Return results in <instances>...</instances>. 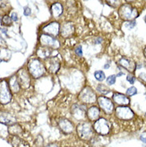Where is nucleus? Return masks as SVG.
Segmentation results:
<instances>
[{
  "label": "nucleus",
  "mask_w": 146,
  "mask_h": 147,
  "mask_svg": "<svg viewBox=\"0 0 146 147\" xmlns=\"http://www.w3.org/2000/svg\"><path fill=\"white\" fill-rule=\"evenodd\" d=\"M75 53L78 56H81L82 55V47H81V46H77V47L75 48Z\"/></svg>",
  "instance_id": "nucleus-31"
},
{
  "label": "nucleus",
  "mask_w": 146,
  "mask_h": 147,
  "mask_svg": "<svg viewBox=\"0 0 146 147\" xmlns=\"http://www.w3.org/2000/svg\"><path fill=\"white\" fill-rule=\"evenodd\" d=\"M137 94V90L135 86H131L126 90V94L128 96H133Z\"/></svg>",
  "instance_id": "nucleus-26"
},
{
  "label": "nucleus",
  "mask_w": 146,
  "mask_h": 147,
  "mask_svg": "<svg viewBox=\"0 0 146 147\" xmlns=\"http://www.w3.org/2000/svg\"><path fill=\"white\" fill-rule=\"evenodd\" d=\"M127 81H128L130 84H134V83H135L136 78L133 75H132V74H129L128 76H127Z\"/></svg>",
  "instance_id": "nucleus-30"
},
{
  "label": "nucleus",
  "mask_w": 146,
  "mask_h": 147,
  "mask_svg": "<svg viewBox=\"0 0 146 147\" xmlns=\"http://www.w3.org/2000/svg\"><path fill=\"white\" fill-rule=\"evenodd\" d=\"M94 77L98 81L102 82L104 81L105 78H106V74H105V73H104L103 71H102V70H97V71H95Z\"/></svg>",
  "instance_id": "nucleus-24"
},
{
  "label": "nucleus",
  "mask_w": 146,
  "mask_h": 147,
  "mask_svg": "<svg viewBox=\"0 0 146 147\" xmlns=\"http://www.w3.org/2000/svg\"><path fill=\"white\" fill-rule=\"evenodd\" d=\"M0 89H1V96H0V102L1 104H7L11 101L12 94L10 88L9 83L5 80H3L0 83Z\"/></svg>",
  "instance_id": "nucleus-5"
},
{
  "label": "nucleus",
  "mask_w": 146,
  "mask_h": 147,
  "mask_svg": "<svg viewBox=\"0 0 146 147\" xmlns=\"http://www.w3.org/2000/svg\"><path fill=\"white\" fill-rule=\"evenodd\" d=\"M61 35L64 38H69L74 33V26L70 22H64L60 29Z\"/></svg>",
  "instance_id": "nucleus-12"
},
{
  "label": "nucleus",
  "mask_w": 146,
  "mask_h": 147,
  "mask_svg": "<svg viewBox=\"0 0 146 147\" xmlns=\"http://www.w3.org/2000/svg\"><path fill=\"white\" fill-rule=\"evenodd\" d=\"M145 22H146V15H145Z\"/></svg>",
  "instance_id": "nucleus-41"
},
{
  "label": "nucleus",
  "mask_w": 146,
  "mask_h": 147,
  "mask_svg": "<svg viewBox=\"0 0 146 147\" xmlns=\"http://www.w3.org/2000/svg\"><path fill=\"white\" fill-rule=\"evenodd\" d=\"M28 72L34 78H38L43 76L45 74V67L43 64L41 63L38 59H31L28 63Z\"/></svg>",
  "instance_id": "nucleus-1"
},
{
  "label": "nucleus",
  "mask_w": 146,
  "mask_h": 147,
  "mask_svg": "<svg viewBox=\"0 0 146 147\" xmlns=\"http://www.w3.org/2000/svg\"><path fill=\"white\" fill-rule=\"evenodd\" d=\"M94 129L99 134L106 135L110 133V129H111V124L108 120H106V118H99L95 121Z\"/></svg>",
  "instance_id": "nucleus-3"
},
{
  "label": "nucleus",
  "mask_w": 146,
  "mask_h": 147,
  "mask_svg": "<svg viewBox=\"0 0 146 147\" xmlns=\"http://www.w3.org/2000/svg\"><path fill=\"white\" fill-rule=\"evenodd\" d=\"M46 147H59L57 145H55V144H50V145H48Z\"/></svg>",
  "instance_id": "nucleus-36"
},
{
  "label": "nucleus",
  "mask_w": 146,
  "mask_h": 147,
  "mask_svg": "<svg viewBox=\"0 0 146 147\" xmlns=\"http://www.w3.org/2000/svg\"><path fill=\"white\" fill-rule=\"evenodd\" d=\"M116 116L121 120H129L133 118L134 114L129 107L120 106L116 108Z\"/></svg>",
  "instance_id": "nucleus-8"
},
{
  "label": "nucleus",
  "mask_w": 146,
  "mask_h": 147,
  "mask_svg": "<svg viewBox=\"0 0 146 147\" xmlns=\"http://www.w3.org/2000/svg\"><path fill=\"white\" fill-rule=\"evenodd\" d=\"M79 99L85 103H94L97 101V96L93 89L86 86L81 91Z\"/></svg>",
  "instance_id": "nucleus-7"
},
{
  "label": "nucleus",
  "mask_w": 146,
  "mask_h": 147,
  "mask_svg": "<svg viewBox=\"0 0 146 147\" xmlns=\"http://www.w3.org/2000/svg\"><path fill=\"white\" fill-rule=\"evenodd\" d=\"M11 19H12V21H17L18 20V16H17V14L15 13V12H13L12 14H11Z\"/></svg>",
  "instance_id": "nucleus-35"
},
{
  "label": "nucleus",
  "mask_w": 146,
  "mask_h": 147,
  "mask_svg": "<svg viewBox=\"0 0 146 147\" xmlns=\"http://www.w3.org/2000/svg\"><path fill=\"white\" fill-rule=\"evenodd\" d=\"M123 74H124L121 73V72H120V73L117 74V77H119V76H121V75H123Z\"/></svg>",
  "instance_id": "nucleus-39"
},
{
  "label": "nucleus",
  "mask_w": 146,
  "mask_h": 147,
  "mask_svg": "<svg viewBox=\"0 0 146 147\" xmlns=\"http://www.w3.org/2000/svg\"><path fill=\"white\" fill-rule=\"evenodd\" d=\"M9 86L12 93H18L19 91V90L21 88V86L19 84V82L18 81V78L17 76H12L9 80Z\"/></svg>",
  "instance_id": "nucleus-19"
},
{
  "label": "nucleus",
  "mask_w": 146,
  "mask_h": 147,
  "mask_svg": "<svg viewBox=\"0 0 146 147\" xmlns=\"http://www.w3.org/2000/svg\"><path fill=\"white\" fill-rule=\"evenodd\" d=\"M109 66H110V65H109V64H106V65L104 66V68H106V69H108V68H109Z\"/></svg>",
  "instance_id": "nucleus-38"
},
{
  "label": "nucleus",
  "mask_w": 146,
  "mask_h": 147,
  "mask_svg": "<svg viewBox=\"0 0 146 147\" xmlns=\"http://www.w3.org/2000/svg\"><path fill=\"white\" fill-rule=\"evenodd\" d=\"M119 15L122 19L126 21H131L138 17L137 10L130 4H123L119 8Z\"/></svg>",
  "instance_id": "nucleus-2"
},
{
  "label": "nucleus",
  "mask_w": 146,
  "mask_h": 147,
  "mask_svg": "<svg viewBox=\"0 0 146 147\" xmlns=\"http://www.w3.org/2000/svg\"><path fill=\"white\" fill-rule=\"evenodd\" d=\"M99 114H100V110L98 107H90L87 111V116L91 121H95L98 120L99 118Z\"/></svg>",
  "instance_id": "nucleus-21"
},
{
  "label": "nucleus",
  "mask_w": 146,
  "mask_h": 147,
  "mask_svg": "<svg viewBox=\"0 0 146 147\" xmlns=\"http://www.w3.org/2000/svg\"><path fill=\"white\" fill-rule=\"evenodd\" d=\"M29 74L26 70L22 69L18 72V81L21 87L23 89L28 88L30 85V78Z\"/></svg>",
  "instance_id": "nucleus-9"
},
{
  "label": "nucleus",
  "mask_w": 146,
  "mask_h": 147,
  "mask_svg": "<svg viewBox=\"0 0 146 147\" xmlns=\"http://www.w3.org/2000/svg\"><path fill=\"white\" fill-rule=\"evenodd\" d=\"M141 141H142L143 142H145V143H146V138H144V137H141Z\"/></svg>",
  "instance_id": "nucleus-37"
},
{
  "label": "nucleus",
  "mask_w": 146,
  "mask_h": 147,
  "mask_svg": "<svg viewBox=\"0 0 146 147\" xmlns=\"http://www.w3.org/2000/svg\"><path fill=\"white\" fill-rule=\"evenodd\" d=\"M11 143L14 147H29V145L27 142L16 136L13 138V139L11 141Z\"/></svg>",
  "instance_id": "nucleus-22"
},
{
  "label": "nucleus",
  "mask_w": 146,
  "mask_h": 147,
  "mask_svg": "<svg viewBox=\"0 0 146 147\" xmlns=\"http://www.w3.org/2000/svg\"><path fill=\"white\" fill-rule=\"evenodd\" d=\"M106 82H107V84L110 85V86L113 85L116 82V76L115 75H110V76H109V77L107 78V79H106Z\"/></svg>",
  "instance_id": "nucleus-28"
},
{
  "label": "nucleus",
  "mask_w": 146,
  "mask_h": 147,
  "mask_svg": "<svg viewBox=\"0 0 146 147\" xmlns=\"http://www.w3.org/2000/svg\"><path fill=\"white\" fill-rule=\"evenodd\" d=\"M139 78L143 82H145L146 83V74L145 73H141L140 74V75H139Z\"/></svg>",
  "instance_id": "nucleus-32"
},
{
  "label": "nucleus",
  "mask_w": 146,
  "mask_h": 147,
  "mask_svg": "<svg viewBox=\"0 0 146 147\" xmlns=\"http://www.w3.org/2000/svg\"><path fill=\"white\" fill-rule=\"evenodd\" d=\"M119 64H120V66H122L123 68L126 69V70H129V71H130V72L134 71L136 68H137L136 63H134L133 60L127 59V58H122L121 59H120Z\"/></svg>",
  "instance_id": "nucleus-16"
},
{
  "label": "nucleus",
  "mask_w": 146,
  "mask_h": 147,
  "mask_svg": "<svg viewBox=\"0 0 146 147\" xmlns=\"http://www.w3.org/2000/svg\"><path fill=\"white\" fill-rule=\"evenodd\" d=\"M51 13L54 18H59L63 12V7L62 5L59 3H55L51 6Z\"/></svg>",
  "instance_id": "nucleus-20"
},
{
  "label": "nucleus",
  "mask_w": 146,
  "mask_h": 147,
  "mask_svg": "<svg viewBox=\"0 0 146 147\" xmlns=\"http://www.w3.org/2000/svg\"><path fill=\"white\" fill-rule=\"evenodd\" d=\"M144 55H145V57L146 58V47L145 48V50H144Z\"/></svg>",
  "instance_id": "nucleus-40"
},
{
  "label": "nucleus",
  "mask_w": 146,
  "mask_h": 147,
  "mask_svg": "<svg viewBox=\"0 0 146 147\" xmlns=\"http://www.w3.org/2000/svg\"><path fill=\"white\" fill-rule=\"evenodd\" d=\"M72 114L76 119H82L85 115V108L83 106L74 105L72 108Z\"/></svg>",
  "instance_id": "nucleus-18"
},
{
  "label": "nucleus",
  "mask_w": 146,
  "mask_h": 147,
  "mask_svg": "<svg viewBox=\"0 0 146 147\" xmlns=\"http://www.w3.org/2000/svg\"><path fill=\"white\" fill-rule=\"evenodd\" d=\"M98 102L100 107L106 112V114H111L113 112V109H114L113 103L108 98L99 97L98 98Z\"/></svg>",
  "instance_id": "nucleus-10"
},
{
  "label": "nucleus",
  "mask_w": 146,
  "mask_h": 147,
  "mask_svg": "<svg viewBox=\"0 0 146 147\" xmlns=\"http://www.w3.org/2000/svg\"><path fill=\"white\" fill-rule=\"evenodd\" d=\"M60 29H61V26L59 22H52L46 26H44L42 28V31L46 34L55 37L60 33Z\"/></svg>",
  "instance_id": "nucleus-11"
},
{
  "label": "nucleus",
  "mask_w": 146,
  "mask_h": 147,
  "mask_svg": "<svg viewBox=\"0 0 146 147\" xmlns=\"http://www.w3.org/2000/svg\"><path fill=\"white\" fill-rule=\"evenodd\" d=\"M39 41H40V44L42 47L52 48V49H58L60 47L59 41L57 38H55L54 36L49 35L46 34H42L39 38Z\"/></svg>",
  "instance_id": "nucleus-6"
},
{
  "label": "nucleus",
  "mask_w": 146,
  "mask_h": 147,
  "mask_svg": "<svg viewBox=\"0 0 146 147\" xmlns=\"http://www.w3.org/2000/svg\"><path fill=\"white\" fill-rule=\"evenodd\" d=\"M77 131L78 136L81 139L89 140L93 136V128L92 125L88 122H81L77 125Z\"/></svg>",
  "instance_id": "nucleus-4"
},
{
  "label": "nucleus",
  "mask_w": 146,
  "mask_h": 147,
  "mask_svg": "<svg viewBox=\"0 0 146 147\" xmlns=\"http://www.w3.org/2000/svg\"><path fill=\"white\" fill-rule=\"evenodd\" d=\"M54 49L46 47H42V48L38 49L37 51V55L38 57H40L42 59H49L54 57Z\"/></svg>",
  "instance_id": "nucleus-17"
},
{
  "label": "nucleus",
  "mask_w": 146,
  "mask_h": 147,
  "mask_svg": "<svg viewBox=\"0 0 146 147\" xmlns=\"http://www.w3.org/2000/svg\"><path fill=\"white\" fill-rule=\"evenodd\" d=\"M31 14V10L30 9L29 7H25V10H24V15L26 16H29Z\"/></svg>",
  "instance_id": "nucleus-34"
},
{
  "label": "nucleus",
  "mask_w": 146,
  "mask_h": 147,
  "mask_svg": "<svg viewBox=\"0 0 146 147\" xmlns=\"http://www.w3.org/2000/svg\"><path fill=\"white\" fill-rule=\"evenodd\" d=\"M98 90L101 94H107L108 93H110V90L109 87H107L105 85H99L98 86Z\"/></svg>",
  "instance_id": "nucleus-25"
},
{
  "label": "nucleus",
  "mask_w": 146,
  "mask_h": 147,
  "mask_svg": "<svg viewBox=\"0 0 146 147\" xmlns=\"http://www.w3.org/2000/svg\"><path fill=\"white\" fill-rule=\"evenodd\" d=\"M113 99L119 106H127L130 103V99L128 97L124 94H120V93H114Z\"/></svg>",
  "instance_id": "nucleus-14"
},
{
  "label": "nucleus",
  "mask_w": 146,
  "mask_h": 147,
  "mask_svg": "<svg viewBox=\"0 0 146 147\" xmlns=\"http://www.w3.org/2000/svg\"><path fill=\"white\" fill-rule=\"evenodd\" d=\"M136 26V22L135 21H133V22H129L127 24H126V26L129 28V29H132L133 28L134 26Z\"/></svg>",
  "instance_id": "nucleus-33"
},
{
  "label": "nucleus",
  "mask_w": 146,
  "mask_h": 147,
  "mask_svg": "<svg viewBox=\"0 0 146 147\" xmlns=\"http://www.w3.org/2000/svg\"><path fill=\"white\" fill-rule=\"evenodd\" d=\"M22 131V129L18 125H11L8 127V132L11 133L14 135L18 134L19 133H21Z\"/></svg>",
  "instance_id": "nucleus-23"
},
{
  "label": "nucleus",
  "mask_w": 146,
  "mask_h": 147,
  "mask_svg": "<svg viewBox=\"0 0 146 147\" xmlns=\"http://www.w3.org/2000/svg\"><path fill=\"white\" fill-rule=\"evenodd\" d=\"M11 21H12V19L8 15H5L3 18V19H2V22H3V24L7 25V26L11 25Z\"/></svg>",
  "instance_id": "nucleus-29"
},
{
  "label": "nucleus",
  "mask_w": 146,
  "mask_h": 147,
  "mask_svg": "<svg viewBox=\"0 0 146 147\" xmlns=\"http://www.w3.org/2000/svg\"><path fill=\"white\" fill-rule=\"evenodd\" d=\"M106 3L113 7H117L120 3V0H106Z\"/></svg>",
  "instance_id": "nucleus-27"
},
{
  "label": "nucleus",
  "mask_w": 146,
  "mask_h": 147,
  "mask_svg": "<svg viewBox=\"0 0 146 147\" xmlns=\"http://www.w3.org/2000/svg\"><path fill=\"white\" fill-rule=\"evenodd\" d=\"M59 125L62 131L66 134H70L73 130V125L72 122L66 118L61 119L59 121Z\"/></svg>",
  "instance_id": "nucleus-15"
},
{
  "label": "nucleus",
  "mask_w": 146,
  "mask_h": 147,
  "mask_svg": "<svg viewBox=\"0 0 146 147\" xmlns=\"http://www.w3.org/2000/svg\"><path fill=\"white\" fill-rule=\"evenodd\" d=\"M46 69L51 74H55L56 72H58V70L60 68V63L58 59H56L54 57L52 58H49L46 59Z\"/></svg>",
  "instance_id": "nucleus-13"
}]
</instances>
